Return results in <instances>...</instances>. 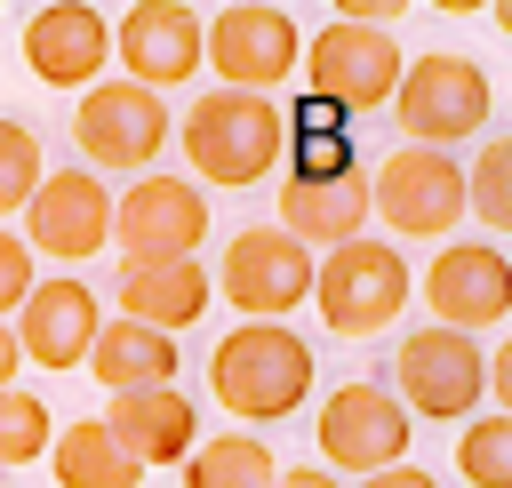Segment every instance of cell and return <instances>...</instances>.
Here are the masks:
<instances>
[{"label":"cell","instance_id":"18","mask_svg":"<svg viewBox=\"0 0 512 488\" xmlns=\"http://www.w3.org/2000/svg\"><path fill=\"white\" fill-rule=\"evenodd\" d=\"M280 232L296 248H344L368 240V168H336V176H280Z\"/></svg>","mask_w":512,"mask_h":488},{"label":"cell","instance_id":"12","mask_svg":"<svg viewBox=\"0 0 512 488\" xmlns=\"http://www.w3.org/2000/svg\"><path fill=\"white\" fill-rule=\"evenodd\" d=\"M16 240L32 248V264L48 256L56 272H72V264H88L96 248H112V192H104V176H88V168H48L40 192L24 200V232H16Z\"/></svg>","mask_w":512,"mask_h":488},{"label":"cell","instance_id":"1","mask_svg":"<svg viewBox=\"0 0 512 488\" xmlns=\"http://www.w3.org/2000/svg\"><path fill=\"white\" fill-rule=\"evenodd\" d=\"M208 400L240 416L232 432H264L312 400V344L288 320H232L208 352Z\"/></svg>","mask_w":512,"mask_h":488},{"label":"cell","instance_id":"29","mask_svg":"<svg viewBox=\"0 0 512 488\" xmlns=\"http://www.w3.org/2000/svg\"><path fill=\"white\" fill-rule=\"evenodd\" d=\"M360 488H440V480H432L424 464H384V472H368Z\"/></svg>","mask_w":512,"mask_h":488},{"label":"cell","instance_id":"6","mask_svg":"<svg viewBox=\"0 0 512 488\" xmlns=\"http://www.w3.org/2000/svg\"><path fill=\"white\" fill-rule=\"evenodd\" d=\"M208 224H216V216H208V192H200L192 176L144 168V176H128V192H112V248H120V272L200 256Z\"/></svg>","mask_w":512,"mask_h":488},{"label":"cell","instance_id":"21","mask_svg":"<svg viewBox=\"0 0 512 488\" xmlns=\"http://www.w3.org/2000/svg\"><path fill=\"white\" fill-rule=\"evenodd\" d=\"M104 392H152V384H176V368H184V352H176V336H160V328H136V320H104L96 328V344H88V360H80Z\"/></svg>","mask_w":512,"mask_h":488},{"label":"cell","instance_id":"9","mask_svg":"<svg viewBox=\"0 0 512 488\" xmlns=\"http://www.w3.org/2000/svg\"><path fill=\"white\" fill-rule=\"evenodd\" d=\"M312 432H320V472H336V480H368V472H384V464H408V408L376 384V376H352V384H336L328 400H320V416H312Z\"/></svg>","mask_w":512,"mask_h":488},{"label":"cell","instance_id":"4","mask_svg":"<svg viewBox=\"0 0 512 488\" xmlns=\"http://www.w3.org/2000/svg\"><path fill=\"white\" fill-rule=\"evenodd\" d=\"M168 136H176L168 96L120 80V72H104L96 88L72 96V144H80V168H88V176H104V168H112V176H144V168L168 152Z\"/></svg>","mask_w":512,"mask_h":488},{"label":"cell","instance_id":"5","mask_svg":"<svg viewBox=\"0 0 512 488\" xmlns=\"http://www.w3.org/2000/svg\"><path fill=\"white\" fill-rule=\"evenodd\" d=\"M384 392L408 408V424H416V416H432V424H472L480 400H488V344L424 320V328L400 336Z\"/></svg>","mask_w":512,"mask_h":488},{"label":"cell","instance_id":"7","mask_svg":"<svg viewBox=\"0 0 512 488\" xmlns=\"http://www.w3.org/2000/svg\"><path fill=\"white\" fill-rule=\"evenodd\" d=\"M488 104H496L488 96V72L472 56H448V48L408 56L400 64V88H392V120H400V136L416 152H456L464 136L488 128Z\"/></svg>","mask_w":512,"mask_h":488},{"label":"cell","instance_id":"22","mask_svg":"<svg viewBox=\"0 0 512 488\" xmlns=\"http://www.w3.org/2000/svg\"><path fill=\"white\" fill-rule=\"evenodd\" d=\"M48 472H56V488H136L144 472L112 448V432L96 424V416H80V424H64L56 440H48Z\"/></svg>","mask_w":512,"mask_h":488},{"label":"cell","instance_id":"10","mask_svg":"<svg viewBox=\"0 0 512 488\" xmlns=\"http://www.w3.org/2000/svg\"><path fill=\"white\" fill-rule=\"evenodd\" d=\"M400 40L392 32H376V24H320L312 40H304V80H312V104L320 112H376V104H392V88H400Z\"/></svg>","mask_w":512,"mask_h":488},{"label":"cell","instance_id":"15","mask_svg":"<svg viewBox=\"0 0 512 488\" xmlns=\"http://www.w3.org/2000/svg\"><path fill=\"white\" fill-rule=\"evenodd\" d=\"M96 328H104V304H96V288H88V280H72V272H48V280H32V296H24V304H16V320H8V336H16V360H32V368H56V376L88 360Z\"/></svg>","mask_w":512,"mask_h":488},{"label":"cell","instance_id":"31","mask_svg":"<svg viewBox=\"0 0 512 488\" xmlns=\"http://www.w3.org/2000/svg\"><path fill=\"white\" fill-rule=\"evenodd\" d=\"M16 368H24V360H16V336H8V320H0V392L16 384Z\"/></svg>","mask_w":512,"mask_h":488},{"label":"cell","instance_id":"26","mask_svg":"<svg viewBox=\"0 0 512 488\" xmlns=\"http://www.w3.org/2000/svg\"><path fill=\"white\" fill-rule=\"evenodd\" d=\"M456 472L472 488H512V416H472L456 432Z\"/></svg>","mask_w":512,"mask_h":488},{"label":"cell","instance_id":"25","mask_svg":"<svg viewBox=\"0 0 512 488\" xmlns=\"http://www.w3.org/2000/svg\"><path fill=\"white\" fill-rule=\"evenodd\" d=\"M48 440H56V408H48L40 392L8 384V392H0V472L40 464V456H48Z\"/></svg>","mask_w":512,"mask_h":488},{"label":"cell","instance_id":"17","mask_svg":"<svg viewBox=\"0 0 512 488\" xmlns=\"http://www.w3.org/2000/svg\"><path fill=\"white\" fill-rule=\"evenodd\" d=\"M104 64H112V16H96L88 0H48V8H32V24H24V72L40 80V88H96L104 80Z\"/></svg>","mask_w":512,"mask_h":488},{"label":"cell","instance_id":"3","mask_svg":"<svg viewBox=\"0 0 512 488\" xmlns=\"http://www.w3.org/2000/svg\"><path fill=\"white\" fill-rule=\"evenodd\" d=\"M416 296V272L392 240H344L328 256H312V296L328 336H384Z\"/></svg>","mask_w":512,"mask_h":488},{"label":"cell","instance_id":"2","mask_svg":"<svg viewBox=\"0 0 512 488\" xmlns=\"http://www.w3.org/2000/svg\"><path fill=\"white\" fill-rule=\"evenodd\" d=\"M288 104L280 96H240V88H216V96H192V112L176 120V144L192 160V184H256L288 160Z\"/></svg>","mask_w":512,"mask_h":488},{"label":"cell","instance_id":"20","mask_svg":"<svg viewBox=\"0 0 512 488\" xmlns=\"http://www.w3.org/2000/svg\"><path fill=\"white\" fill-rule=\"evenodd\" d=\"M208 304H216V288H208L200 256H184V264H144V272H120V320H136V328L184 336V328H192Z\"/></svg>","mask_w":512,"mask_h":488},{"label":"cell","instance_id":"19","mask_svg":"<svg viewBox=\"0 0 512 488\" xmlns=\"http://www.w3.org/2000/svg\"><path fill=\"white\" fill-rule=\"evenodd\" d=\"M96 424L112 432V448H120L136 472H152V464H184V456H192V440H200V416H192V400H184L176 384L112 392Z\"/></svg>","mask_w":512,"mask_h":488},{"label":"cell","instance_id":"30","mask_svg":"<svg viewBox=\"0 0 512 488\" xmlns=\"http://www.w3.org/2000/svg\"><path fill=\"white\" fill-rule=\"evenodd\" d=\"M272 488H344L336 472H320V464H280L272 472Z\"/></svg>","mask_w":512,"mask_h":488},{"label":"cell","instance_id":"24","mask_svg":"<svg viewBox=\"0 0 512 488\" xmlns=\"http://www.w3.org/2000/svg\"><path fill=\"white\" fill-rule=\"evenodd\" d=\"M464 216L488 232H512V136H488L464 160Z\"/></svg>","mask_w":512,"mask_h":488},{"label":"cell","instance_id":"13","mask_svg":"<svg viewBox=\"0 0 512 488\" xmlns=\"http://www.w3.org/2000/svg\"><path fill=\"white\" fill-rule=\"evenodd\" d=\"M208 288L240 312V320H288L312 296V248H296L280 224H256L224 248V264L208 272Z\"/></svg>","mask_w":512,"mask_h":488},{"label":"cell","instance_id":"23","mask_svg":"<svg viewBox=\"0 0 512 488\" xmlns=\"http://www.w3.org/2000/svg\"><path fill=\"white\" fill-rule=\"evenodd\" d=\"M176 472H184V488H272L280 456L264 448V432H208V440H192V456Z\"/></svg>","mask_w":512,"mask_h":488},{"label":"cell","instance_id":"11","mask_svg":"<svg viewBox=\"0 0 512 488\" xmlns=\"http://www.w3.org/2000/svg\"><path fill=\"white\" fill-rule=\"evenodd\" d=\"M368 216H384V232L400 240H440L448 224H464V160L392 144L368 176Z\"/></svg>","mask_w":512,"mask_h":488},{"label":"cell","instance_id":"27","mask_svg":"<svg viewBox=\"0 0 512 488\" xmlns=\"http://www.w3.org/2000/svg\"><path fill=\"white\" fill-rule=\"evenodd\" d=\"M40 176H48L40 136H32L24 120H8V112H0V224H8V216H24V200L40 192Z\"/></svg>","mask_w":512,"mask_h":488},{"label":"cell","instance_id":"14","mask_svg":"<svg viewBox=\"0 0 512 488\" xmlns=\"http://www.w3.org/2000/svg\"><path fill=\"white\" fill-rule=\"evenodd\" d=\"M432 304V328H456V336H488L512 320V264L496 240H448L416 288Z\"/></svg>","mask_w":512,"mask_h":488},{"label":"cell","instance_id":"28","mask_svg":"<svg viewBox=\"0 0 512 488\" xmlns=\"http://www.w3.org/2000/svg\"><path fill=\"white\" fill-rule=\"evenodd\" d=\"M32 280H40V264H32V248L16 240V224H0V320L32 296Z\"/></svg>","mask_w":512,"mask_h":488},{"label":"cell","instance_id":"16","mask_svg":"<svg viewBox=\"0 0 512 488\" xmlns=\"http://www.w3.org/2000/svg\"><path fill=\"white\" fill-rule=\"evenodd\" d=\"M112 56H120V80L168 96L200 72V8L184 0H136L120 24H112Z\"/></svg>","mask_w":512,"mask_h":488},{"label":"cell","instance_id":"8","mask_svg":"<svg viewBox=\"0 0 512 488\" xmlns=\"http://www.w3.org/2000/svg\"><path fill=\"white\" fill-rule=\"evenodd\" d=\"M200 64L216 72V88H240V96H272L296 64H304V32L288 8H256V0H232L216 16H200Z\"/></svg>","mask_w":512,"mask_h":488}]
</instances>
